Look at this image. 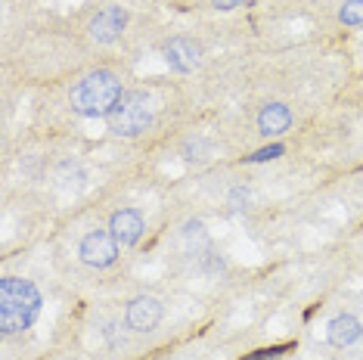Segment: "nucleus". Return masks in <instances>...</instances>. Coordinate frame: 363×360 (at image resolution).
Instances as JSON below:
<instances>
[{"label": "nucleus", "mask_w": 363, "mask_h": 360, "mask_svg": "<svg viewBox=\"0 0 363 360\" xmlns=\"http://www.w3.org/2000/svg\"><path fill=\"white\" fill-rule=\"evenodd\" d=\"M125 96V84L112 69H96L72 87L69 106L81 118H109V112Z\"/></svg>", "instance_id": "f257e3e1"}, {"label": "nucleus", "mask_w": 363, "mask_h": 360, "mask_svg": "<svg viewBox=\"0 0 363 360\" xmlns=\"http://www.w3.org/2000/svg\"><path fill=\"white\" fill-rule=\"evenodd\" d=\"M40 314V292L31 280L4 276L0 280V330L4 335H19L31 330Z\"/></svg>", "instance_id": "f03ea898"}, {"label": "nucleus", "mask_w": 363, "mask_h": 360, "mask_svg": "<svg viewBox=\"0 0 363 360\" xmlns=\"http://www.w3.org/2000/svg\"><path fill=\"white\" fill-rule=\"evenodd\" d=\"M152 125V100L146 90H125L118 106L109 112V130L115 137H140Z\"/></svg>", "instance_id": "7ed1b4c3"}, {"label": "nucleus", "mask_w": 363, "mask_h": 360, "mask_svg": "<svg viewBox=\"0 0 363 360\" xmlns=\"http://www.w3.org/2000/svg\"><path fill=\"white\" fill-rule=\"evenodd\" d=\"M128 31V10L121 4H106L100 6L87 22V38L100 47L115 44Z\"/></svg>", "instance_id": "20e7f679"}, {"label": "nucleus", "mask_w": 363, "mask_h": 360, "mask_svg": "<svg viewBox=\"0 0 363 360\" xmlns=\"http://www.w3.org/2000/svg\"><path fill=\"white\" fill-rule=\"evenodd\" d=\"M78 255L87 267L106 270L118 261V240L109 230H90L84 240L78 242Z\"/></svg>", "instance_id": "39448f33"}, {"label": "nucleus", "mask_w": 363, "mask_h": 360, "mask_svg": "<svg viewBox=\"0 0 363 360\" xmlns=\"http://www.w3.org/2000/svg\"><path fill=\"white\" fill-rule=\"evenodd\" d=\"M162 301L152 296H137L125 308V326L130 332H152L162 323Z\"/></svg>", "instance_id": "423d86ee"}, {"label": "nucleus", "mask_w": 363, "mask_h": 360, "mask_svg": "<svg viewBox=\"0 0 363 360\" xmlns=\"http://www.w3.org/2000/svg\"><path fill=\"white\" fill-rule=\"evenodd\" d=\"M164 62L174 72H180V75H186V72H196V65L202 62V50L189 38H171L164 44Z\"/></svg>", "instance_id": "0eeeda50"}, {"label": "nucleus", "mask_w": 363, "mask_h": 360, "mask_svg": "<svg viewBox=\"0 0 363 360\" xmlns=\"http://www.w3.org/2000/svg\"><path fill=\"white\" fill-rule=\"evenodd\" d=\"M146 230V220L137 208H118L109 218V233L118 240V245H134Z\"/></svg>", "instance_id": "6e6552de"}, {"label": "nucleus", "mask_w": 363, "mask_h": 360, "mask_svg": "<svg viewBox=\"0 0 363 360\" xmlns=\"http://www.w3.org/2000/svg\"><path fill=\"white\" fill-rule=\"evenodd\" d=\"M292 128V109L286 103H267L258 112V134L261 137H283Z\"/></svg>", "instance_id": "1a4fd4ad"}, {"label": "nucleus", "mask_w": 363, "mask_h": 360, "mask_svg": "<svg viewBox=\"0 0 363 360\" xmlns=\"http://www.w3.org/2000/svg\"><path fill=\"white\" fill-rule=\"evenodd\" d=\"M326 339H329V345H335V348H351L363 339V323L351 314H338L326 326Z\"/></svg>", "instance_id": "9d476101"}, {"label": "nucleus", "mask_w": 363, "mask_h": 360, "mask_svg": "<svg viewBox=\"0 0 363 360\" xmlns=\"http://www.w3.org/2000/svg\"><path fill=\"white\" fill-rule=\"evenodd\" d=\"M338 22L342 26H363V0H342L338 4Z\"/></svg>", "instance_id": "9b49d317"}, {"label": "nucleus", "mask_w": 363, "mask_h": 360, "mask_svg": "<svg viewBox=\"0 0 363 360\" xmlns=\"http://www.w3.org/2000/svg\"><path fill=\"white\" fill-rule=\"evenodd\" d=\"M286 150H283V143H270V146H264V150H258L255 155H249V162H270V159H279Z\"/></svg>", "instance_id": "f8f14e48"}, {"label": "nucleus", "mask_w": 363, "mask_h": 360, "mask_svg": "<svg viewBox=\"0 0 363 360\" xmlns=\"http://www.w3.org/2000/svg\"><path fill=\"white\" fill-rule=\"evenodd\" d=\"M286 345H279V348H261V351H255V354L249 357H242V360H270V357H277V354H283Z\"/></svg>", "instance_id": "ddd939ff"}, {"label": "nucleus", "mask_w": 363, "mask_h": 360, "mask_svg": "<svg viewBox=\"0 0 363 360\" xmlns=\"http://www.w3.org/2000/svg\"><path fill=\"white\" fill-rule=\"evenodd\" d=\"M245 4V0H208V6H211V10H236V6H242Z\"/></svg>", "instance_id": "4468645a"}]
</instances>
